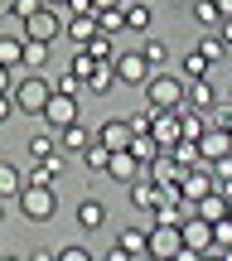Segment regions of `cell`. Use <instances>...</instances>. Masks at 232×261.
<instances>
[{"mask_svg":"<svg viewBox=\"0 0 232 261\" xmlns=\"http://www.w3.org/2000/svg\"><path fill=\"white\" fill-rule=\"evenodd\" d=\"M58 92H68V97H78V92H87V83H83V77H73V73H63V77H58Z\"/></svg>","mask_w":232,"mask_h":261,"instance_id":"37","label":"cell"},{"mask_svg":"<svg viewBox=\"0 0 232 261\" xmlns=\"http://www.w3.org/2000/svg\"><path fill=\"white\" fill-rule=\"evenodd\" d=\"M10 112H15V97H10V92H0V121H5Z\"/></svg>","mask_w":232,"mask_h":261,"instance_id":"43","label":"cell"},{"mask_svg":"<svg viewBox=\"0 0 232 261\" xmlns=\"http://www.w3.org/2000/svg\"><path fill=\"white\" fill-rule=\"evenodd\" d=\"M140 54H145L150 63L160 68V63H165V58H169V48H165V39H150V44H140Z\"/></svg>","mask_w":232,"mask_h":261,"instance_id":"35","label":"cell"},{"mask_svg":"<svg viewBox=\"0 0 232 261\" xmlns=\"http://www.w3.org/2000/svg\"><path fill=\"white\" fill-rule=\"evenodd\" d=\"M155 203H160V184L140 174L136 184H131V208H140V213H155Z\"/></svg>","mask_w":232,"mask_h":261,"instance_id":"14","label":"cell"},{"mask_svg":"<svg viewBox=\"0 0 232 261\" xmlns=\"http://www.w3.org/2000/svg\"><path fill=\"white\" fill-rule=\"evenodd\" d=\"M44 5H54V10H63V5H68V0H44Z\"/></svg>","mask_w":232,"mask_h":261,"instance_id":"51","label":"cell"},{"mask_svg":"<svg viewBox=\"0 0 232 261\" xmlns=\"http://www.w3.org/2000/svg\"><path fill=\"white\" fill-rule=\"evenodd\" d=\"M184 247V237H179V227H165V223H155V232H145V252H155V256H169L174 261V252Z\"/></svg>","mask_w":232,"mask_h":261,"instance_id":"9","label":"cell"},{"mask_svg":"<svg viewBox=\"0 0 232 261\" xmlns=\"http://www.w3.org/2000/svg\"><path fill=\"white\" fill-rule=\"evenodd\" d=\"M10 87H15V77H10V68L0 63V92H10Z\"/></svg>","mask_w":232,"mask_h":261,"instance_id":"45","label":"cell"},{"mask_svg":"<svg viewBox=\"0 0 232 261\" xmlns=\"http://www.w3.org/2000/svg\"><path fill=\"white\" fill-rule=\"evenodd\" d=\"M107 160H112V150H107L102 140H92V145L83 150V165H87V169H97V174H107Z\"/></svg>","mask_w":232,"mask_h":261,"instance_id":"28","label":"cell"},{"mask_svg":"<svg viewBox=\"0 0 232 261\" xmlns=\"http://www.w3.org/2000/svg\"><path fill=\"white\" fill-rule=\"evenodd\" d=\"M169 155H174V165H179V169H194L198 160H203V155H198V140H189V136H179L174 145H169Z\"/></svg>","mask_w":232,"mask_h":261,"instance_id":"22","label":"cell"},{"mask_svg":"<svg viewBox=\"0 0 232 261\" xmlns=\"http://www.w3.org/2000/svg\"><path fill=\"white\" fill-rule=\"evenodd\" d=\"M121 19H126V29H140V34H145L155 15H150V5H145V0H121Z\"/></svg>","mask_w":232,"mask_h":261,"instance_id":"18","label":"cell"},{"mask_svg":"<svg viewBox=\"0 0 232 261\" xmlns=\"http://www.w3.org/2000/svg\"><path fill=\"white\" fill-rule=\"evenodd\" d=\"M227 102H232V97H227Z\"/></svg>","mask_w":232,"mask_h":261,"instance_id":"57","label":"cell"},{"mask_svg":"<svg viewBox=\"0 0 232 261\" xmlns=\"http://www.w3.org/2000/svg\"><path fill=\"white\" fill-rule=\"evenodd\" d=\"M0 261H19V256H0Z\"/></svg>","mask_w":232,"mask_h":261,"instance_id":"55","label":"cell"},{"mask_svg":"<svg viewBox=\"0 0 232 261\" xmlns=\"http://www.w3.org/2000/svg\"><path fill=\"white\" fill-rule=\"evenodd\" d=\"M194 213L203 218V223H223V218H227V198H223V194L213 189V194H203V198L194 203Z\"/></svg>","mask_w":232,"mask_h":261,"instance_id":"21","label":"cell"},{"mask_svg":"<svg viewBox=\"0 0 232 261\" xmlns=\"http://www.w3.org/2000/svg\"><path fill=\"white\" fill-rule=\"evenodd\" d=\"M116 242H121V247H126V252H131V256H145V232H140V227H126V232H121V237H116Z\"/></svg>","mask_w":232,"mask_h":261,"instance_id":"31","label":"cell"},{"mask_svg":"<svg viewBox=\"0 0 232 261\" xmlns=\"http://www.w3.org/2000/svg\"><path fill=\"white\" fill-rule=\"evenodd\" d=\"M102 261H136V256H131V252H126V247H121V242H116V247H112V252H107Z\"/></svg>","mask_w":232,"mask_h":261,"instance_id":"41","label":"cell"},{"mask_svg":"<svg viewBox=\"0 0 232 261\" xmlns=\"http://www.w3.org/2000/svg\"><path fill=\"white\" fill-rule=\"evenodd\" d=\"M136 261H169V256H155V252H145V256H136Z\"/></svg>","mask_w":232,"mask_h":261,"instance_id":"49","label":"cell"},{"mask_svg":"<svg viewBox=\"0 0 232 261\" xmlns=\"http://www.w3.org/2000/svg\"><path fill=\"white\" fill-rule=\"evenodd\" d=\"M223 130H232V116H227V121H223Z\"/></svg>","mask_w":232,"mask_h":261,"instance_id":"53","label":"cell"},{"mask_svg":"<svg viewBox=\"0 0 232 261\" xmlns=\"http://www.w3.org/2000/svg\"><path fill=\"white\" fill-rule=\"evenodd\" d=\"M150 126H155V112H150V107L131 116V130H136V136H150Z\"/></svg>","mask_w":232,"mask_h":261,"instance_id":"38","label":"cell"},{"mask_svg":"<svg viewBox=\"0 0 232 261\" xmlns=\"http://www.w3.org/2000/svg\"><path fill=\"white\" fill-rule=\"evenodd\" d=\"M68 15H92V0H68Z\"/></svg>","mask_w":232,"mask_h":261,"instance_id":"40","label":"cell"},{"mask_svg":"<svg viewBox=\"0 0 232 261\" xmlns=\"http://www.w3.org/2000/svg\"><path fill=\"white\" fill-rule=\"evenodd\" d=\"M97 29L116 39V29H126V19H121V10H97Z\"/></svg>","mask_w":232,"mask_h":261,"instance_id":"32","label":"cell"},{"mask_svg":"<svg viewBox=\"0 0 232 261\" xmlns=\"http://www.w3.org/2000/svg\"><path fill=\"white\" fill-rule=\"evenodd\" d=\"M194 19L208 24V29H218V19H223V15H218V0H194Z\"/></svg>","mask_w":232,"mask_h":261,"instance_id":"30","label":"cell"},{"mask_svg":"<svg viewBox=\"0 0 232 261\" xmlns=\"http://www.w3.org/2000/svg\"><path fill=\"white\" fill-rule=\"evenodd\" d=\"M184 102L194 107V112H208V107H218V92H213L208 77H194V83L184 87Z\"/></svg>","mask_w":232,"mask_h":261,"instance_id":"16","label":"cell"},{"mask_svg":"<svg viewBox=\"0 0 232 261\" xmlns=\"http://www.w3.org/2000/svg\"><path fill=\"white\" fill-rule=\"evenodd\" d=\"M0 63L5 68H15V63H24V34H0Z\"/></svg>","mask_w":232,"mask_h":261,"instance_id":"24","label":"cell"},{"mask_svg":"<svg viewBox=\"0 0 232 261\" xmlns=\"http://www.w3.org/2000/svg\"><path fill=\"white\" fill-rule=\"evenodd\" d=\"M198 261H223V256H218V252H203V256H198Z\"/></svg>","mask_w":232,"mask_h":261,"instance_id":"50","label":"cell"},{"mask_svg":"<svg viewBox=\"0 0 232 261\" xmlns=\"http://www.w3.org/2000/svg\"><path fill=\"white\" fill-rule=\"evenodd\" d=\"M179 77H184V83H194V77H208V58L198 54V48H189L184 63H179Z\"/></svg>","mask_w":232,"mask_h":261,"instance_id":"25","label":"cell"},{"mask_svg":"<svg viewBox=\"0 0 232 261\" xmlns=\"http://www.w3.org/2000/svg\"><path fill=\"white\" fill-rule=\"evenodd\" d=\"M218 194H223L227 203H232V174H218Z\"/></svg>","mask_w":232,"mask_h":261,"instance_id":"42","label":"cell"},{"mask_svg":"<svg viewBox=\"0 0 232 261\" xmlns=\"http://www.w3.org/2000/svg\"><path fill=\"white\" fill-rule=\"evenodd\" d=\"M112 87H116V63H112V58L92 63V73H87V92H92V97H107Z\"/></svg>","mask_w":232,"mask_h":261,"instance_id":"12","label":"cell"},{"mask_svg":"<svg viewBox=\"0 0 232 261\" xmlns=\"http://www.w3.org/2000/svg\"><path fill=\"white\" fill-rule=\"evenodd\" d=\"M29 261H58V252H44V247H39V252L29 256Z\"/></svg>","mask_w":232,"mask_h":261,"instance_id":"47","label":"cell"},{"mask_svg":"<svg viewBox=\"0 0 232 261\" xmlns=\"http://www.w3.org/2000/svg\"><path fill=\"white\" fill-rule=\"evenodd\" d=\"M19 208H24L29 223H48V218L58 213L54 184H24V189H19Z\"/></svg>","mask_w":232,"mask_h":261,"instance_id":"3","label":"cell"},{"mask_svg":"<svg viewBox=\"0 0 232 261\" xmlns=\"http://www.w3.org/2000/svg\"><path fill=\"white\" fill-rule=\"evenodd\" d=\"M218 256H223V261H232V247H223V252H218Z\"/></svg>","mask_w":232,"mask_h":261,"instance_id":"52","label":"cell"},{"mask_svg":"<svg viewBox=\"0 0 232 261\" xmlns=\"http://www.w3.org/2000/svg\"><path fill=\"white\" fill-rule=\"evenodd\" d=\"M198 256H203V252H194V247H179V252H174V261H198Z\"/></svg>","mask_w":232,"mask_h":261,"instance_id":"44","label":"cell"},{"mask_svg":"<svg viewBox=\"0 0 232 261\" xmlns=\"http://www.w3.org/2000/svg\"><path fill=\"white\" fill-rule=\"evenodd\" d=\"M44 121L54 126V130L83 121V112H78V97H68V92H58V87H54V97H48V107H44Z\"/></svg>","mask_w":232,"mask_h":261,"instance_id":"6","label":"cell"},{"mask_svg":"<svg viewBox=\"0 0 232 261\" xmlns=\"http://www.w3.org/2000/svg\"><path fill=\"white\" fill-rule=\"evenodd\" d=\"M54 150H58V140L48 136V130H34V136H29V155H34V160H44V155H54Z\"/></svg>","mask_w":232,"mask_h":261,"instance_id":"29","label":"cell"},{"mask_svg":"<svg viewBox=\"0 0 232 261\" xmlns=\"http://www.w3.org/2000/svg\"><path fill=\"white\" fill-rule=\"evenodd\" d=\"M92 140H97V130H87L83 121H73V126H63V136H58V145H63L68 155H83V150L92 145Z\"/></svg>","mask_w":232,"mask_h":261,"instance_id":"17","label":"cell"},{"mask_svg":"<svg viewBox=\"0 0 232 261\" xmlns=\"http://www.w3.org/2000/svg\"><path fill=\"white\" fill-rule=\"evenodd\" d=\"M131 155H136V160H140V169H145L150 160L160 155V145H155V136H131Z\"/></svg>","mask_w":232,"mask_h":261,"instance_id":"27","label":"cell"},{"mask_svg":"<svg viewBox=\"0 0 232 261\" xmlns=\"http://www.w3.org/2000/svg\"><path fill=\"white\" fill-rule=\"evenodd\" d=\"M58 169H63V160H58V150H54V155L34 160V169L24 174V184H54V179H58Z\"/></svg>","mask_w":232,"mask_h":261,"instance_id":"19","label":"cell"},{"mask_svg":"<svg viewBox=\"0 0 232 261\" xmlns=\"http://www.w3.org/2000/svg\"><path fill=\"white\" fill-rule=\"evenodd\" d=\"M107 179H116V184H136V179H140V160L131 155V150H112V160H107Z\"/></svg>","mask_w":232,"mask_h":261,"instance_id":"10","label":"cell"},{"mask_svg":"<svg viewBox=\"0 0 232 261\" xmlns=\"http://www.w3.org/2000/svg\"><path fill=\"white\" fill-rule=\"evenodd\" d=\"M19 189H24V174L10 160H0V198H19Z\"/></svg>","mask_w":232,"mask_h":261,"instance_id":"23","label":"cell"},{"mask_svg":"<svg viewBox=\"0 0 232 261\" xmlns=\"http://www.w3.org/2000/svg\"><path fill=\"white\" fill-rule=\"evenodd\" d=\"M0 218H5V198H0Z\"/></svg>","mask_w":232,"mask_h":261,"instance_id":"54","label":"cell"},{"mask_svg":"<svg viewBox=\"0 0 232 261\" xmlns=\"http://www.w3.org/2000/svg\"><path fill=\"white\" fill-rule=\"evenodd\" d=\"M227 223H232V203H227Z\"/></svg>","mask_w":232,"mask_h":261,"instance_id":"56","label":"cell"},{"mask_svg":"<svg viewBox=\"0 0 232 261\" xmlns=\"http://www.w3.org/2000/svg\"><path fill=\"white\" fill-rule=\"evenodd\" d=\"M179 237H184V247H194V252H213V223H203L198 213H189L184 223H179Z\"/></svg>","mask_w":232,"mask_h":261,"instance_id":"8","label":"cell"},{"mask_svg":"<svg viewBox=\"0 0 232 261\" xmlns=\"http://www.w3.org/2000/svg\"><path fill=\"white\" fill-rule=\"evenodd\" d=\"M92 10H121V0H92Z\"/></svg>","mask_w":232,"mask_h":261,"instance_id":"46","label":"cell"},{"mask_svg":"<svg viewBox=\"0 0 232 261\" xmlns=\"http://www.w3.org/2000/svg\"><path fill=\"white\" fill-rule=\"evenodd\" d=\"M150 136H155V145H160V150H169L179 136H184V130H179V116H174V112H155V126H150Z\"/></svg>","mask_w":232,"mask_h":261,"instance_id":"13","label":"cell"},{"mask_svg":"<svg viewBox=\"0 0 232 261\" xmlns=\"http://www.w3.org/2000/svg\"><path fill=\"white\" fill-rule=\"evenodd\" d=\"M10 97H15V112H24V116H44L48 97H54V83H48L44 73H29V77H19V83L10 87Z\"/></svg>","mask_w":232,"mask_h":261,"instance_id":"1","label":"cell"},{"mask_svg":"<svg viewBox=\"0 0 232 261\" xmlns=\"http://www.w3.org/2000/svg\"><path fill=\"white\" fill-rule=\"evenodd\" d=\"M131 136H136V130H131V121H102V130H97V140H102L107 150H131Z\"/></svg>","mask_w":232,"mask_h":261,"instance_id":"11","label":"cell"},{"mask_svg":"<svg viewBox=\"0 0 232 261\" xmlns=\"http://www.w3.org/2000/svg\"><path fill=\"white\" fill-rule=\"evenodd\" d=\"M223 247H232V223H227V218L213 223V252H223Z\"/></svg>","mask_w":232,"mask_h":261,"instance_id":"36","label":"cell"},{"mask_svg":"<svg viewBox=\"0 0 232 261\" xmlns=\"http://www.w3.org/2000/svg\"><path fill=\"white\" fill-rule=\"evenodd\" d=\"M48 48H54L48 39H24V63L34 68V73H39V68L48 63Z\"/></svg>","mask_w":232,"mask_h":261,"instance_id":"26","label":"cell"},{"mask_svg":"<svg viewBox=\"0 0 232 261\" xmlns=\"http://www.w3.org/2000/svg\"><path fill=\"white\" fill-rule=\"evenodd\" d=\"M194 48H198V54H203V58H208V63H218V58H223V54H227V44H223V39H218V34H208V39H203V44H194Z\"/></svg>","mask_w":232,"mask_h":261,"instance_id":"33","label":"cell"},{"mask_svg":"<svg viewBox=\"0 0 232 261\" xmlns=\"http://www.w3.org/2000/svg\"><path fill=\"white\" fill-rule=\"evenodd\" d=\"M19 24H24V39H48V44H54V39L63 34V15H58L54 5H39L34 15H24Z\"/></svg>","mask_w":232,"mask_h":261,"instance_id":"4","label":"cell"},{"mask_svg":"<svg viewBox=\"0 0 232 261\" xmlns=\"http://www.w3.org/2000/svg\"><path fill=\"white\" fill-rule=\"evenodd\" d=\"M155 73V63H150L145 54H116V83H131V87H145V77Z\"/></svg>","mask_w":232,"mask_h":261,"instance_id":"5","label":"cell"},{"mask_svg":"<svg viewBox=\"0 0 232 261\" xmlns=\"http://www.w3.org/2000/svg\"><path fill=\"white\" fill-rule=\"evenodd\" d=\"M218 15H232V0H218Z\"/></svg>","mask_w":232,"mask_h":261,"instance_id":"48","label":"cell"},{"mask_svg":"<svg viewBox=\"0 0 232 261\" xmlns=\"http://www.w3.org/2000/svg\"><path fill=\"white\" fill-rule=\"evenodd\" d=\"M63 34L73 39V44H87L92 34H102V29H97V10H92V15H68L63 19Z\"/></svg>","mask_w":232,"mask_h":261,"instance_id":"15","label":"cell"},{"mask_svg":"<svg viewBox=\"0 0 232 261\" xmlns=\"http://www.w3.org/2000/svg\"><path fill=\"white\" fill-rule=\"evenodd\" d=\"M58 261H97V256L87 252L83 242H68V247H58Z\"/></svg>","mask_w":232,"mask_h":261,"instance_id":"34","label":"cell"},{"mask_svg":"<svg viewBox=\"0 0 232 261\" xmlns=\"http://www.w3.org/2000/svg\"><path fill=\"white\" fill-rule=\"evenodd\" d=\"M179 102H184V77H169V73L145 77V107L150 112H174Z\"/></svg>","mask_w":232,"mask_h":261,"instance_id":"2","label":"cell"},{"mask_svg":"<svg viewBox=\"0 0 232 261\" xmlns=\"http://www.w3.org/2000/svg\"><path fill=\"white\" fill-rule=\"evenodd\" d=\"M198 155H203V165H218V160H227V155H232V130L208 126L203 136H198Z\"/></svg>","mask_w":232,"mask_h":261,"instance_id":"7","label":"cell"},{"mask_svg":"<svg viewBox=\"0 0 232 261\" xmlns=\"http://www.w3.org/2000/svg\"><path fill=\"white\" fill-rule=\"evenodd\" d=\"M218 39H223V44L232 48V15H223V19H218Z\"/></svg>","mask_w":232,"mask_h":261,"instance_id":"39","label":"cell"},{"mask_svg":"<svg viewBox=\"0 0 232 261\" xmlns=\"http://www.w3.org/2000/svg\"><path fill=\"white\" fill-rule=\"evenodd\" d=\"M102 223H107V203H97V198H83V203H78V227H83V232H97Z\"/></svg>","mask_w":232,"mask_h":261,"instance_id":"20","label":"cell"}]
</instances>
